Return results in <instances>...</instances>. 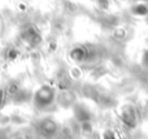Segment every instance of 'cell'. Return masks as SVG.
Segmentation results:
<instances>
[{"label": "cell", "instance_id": "obj_12", "mask_svg": "<svg viewBox=\"0 0 148 139\" xmlns=\"http://www.w3.org/2000/svg\"><path fill=\"white\" fill-rule=\"evenodd\" d=\"M0 139H4V135L1 134V131H0Z\"/></svg>", "mask_w": 148, "mask_h": 139}, {"label": "cell", "instance_id": "obj_11", "mask_svg": "<svg viewBox=\"0 0 148 139\" xmlns=\"http://www.w3.org/2000/svg\"><path fill=\"white\" fill-rule=\"evenodd\" d=\"M140 65L144 68V69L148 70V47L146 48V51L142 55V60H140Z\"/></svg>", "mask_w": 148, "mask_h": 139}, {"label": "cell", "instance_id": "obj_2", "mask_svg": "<svg viewBox=\"0 0 148 139\" xmlns=\"http://www.w3.org/2000/svg\"><path fill=\"white\" fill-rule=\"evenodd\" d=\"M99 51L92 44H78L69 51V59L75 64H87L97 59Z\"/></svg>", "mask_w": 148, "mask_h": 139}, {"label": "cell", "instance_id": "obj_7", "mask_svg": "<svg viewBox=\"0 0 148 139\" xmlns=\"http://www.w3.org/2000/svg\"><path fill=\"white\" fill-rule=\"evenodd\" d=\"M20 56H21L20 49H18L17 47H13V46L8 47V48L5 49V52H4V57H5V60H7V61H9V62L16 61V60H17Z\"/></svg>", "mask_w": 148, "mask_h": 139}, {"label": "cell", "instance_id": "obj_3", "mask_svg": "<svg viewBox=\"0 0 148 139\" xmlns=\"http://www.w3.org/2000/svg\"><path fill=\"white\" fill-rule=\"evenodd\" d=\"M36 131L44 139H53L59 134L60 127L59 124L52 117H43L36 124Z\"/></svg>", "mask_w": 148, "mask_h": 139}, {"label": "cell", "instance_id": "obj_8", "mask_svg": "<svg viewBox=\"0 0 148 139\" xmlns=\"http://www.w3.org/2000/svg\"><path fill=\"white\" fill-rule=\"evenodd\" d=\"M112 36H113V39H116L117 42H121V40H123V39H126V36H127V30H126L125 27H116L112 33Z\"/></svg>", "mask_w": 148, "mask_h": 139}, {"label": "cell", "instance_id": "obj_4", "mask_svg": "<svg viewBox=\"0 0 148 139\" xmlns=\"http://www.w3.org/2000/svg\"><path fill=\"white\" fill-rule=\"evenodd\" d=\"M118 117H120L122 125L129 130L135 129L139 124L138 109L134 105H131V104H125V105L121 107Z\"/></svg>", "mask_w": 148, "mask_h": 139}, {"label": "cell", "instance_id": "obj_5", "mask_svg": "<svg viewBox=\"0 0 148 139\" xmlns=\"http://www.w3.org/2000/svg\"><path fill=\"white\" fill-rule=\"evenodd\" d=\"M72 109H73V113H74V118L78 121V124L92 121V112L90 111V108L86 107L84 104L75 103Z\"/></svg>", "mask_w": 148, "mask_h": 139}, {"label": "cell", "instance_id": "obj_9", "mask_svg": "<svg viewBox=\"0 0 148 139\" xmlns=\"http://www.w3.org/2000/svg\"><path fill=\"white\" fill-rule=\"evenodd\" d=\"M101 139H120L117 137L114 130L112 129H105L104 131L101 133Z\"/></svg>", "mask_w": 148, "mask_h": 139}, {"label": "cell", "instance_id": "obj_10", "mask_svg": "<svg viewBox=\"0 0 148 139\" xmlns=\"http://www.w3.org/2000/svg\"><path fill=\"white\" fill-rule=\"evenodd\" d=\"M8 99H9V96H8L5 88H0V112H1V109L5 107Z\"/></svg>", "mask_w": 148, "mask_h": 139}, {"label": "cell", "instance_id": "obj_6", "mask_svg": "<svg viewBox=\"0 0 148 139\" xmlns=\"http://www.w3.org/2000/svg\"><path fill=\"white\" fill-rule=\"evenodd\" d=\"M131 14L139 18H146L148 17V5L146 3H135L130 9Z\"/></svg>", "mask_w": 148, "mask_h": 139}, {"label": "cell", "instance_id": "obj_1", "mask_svg": "<svg viewBox=\"0 0 148 139\" xmlns=\"http://www.w3.org/2000/svg\"><path fill=\"white\" fill-rule=\"evenodd\" d=\"M33 107L38 112H49L57 103V91L56 87L48 83L39 86L33 92V99H31Z\"/></svg>", "mask_w": 148, "mask_h": 139}]
</instances>
